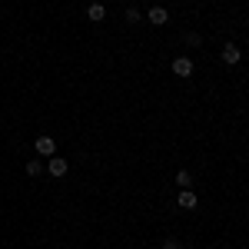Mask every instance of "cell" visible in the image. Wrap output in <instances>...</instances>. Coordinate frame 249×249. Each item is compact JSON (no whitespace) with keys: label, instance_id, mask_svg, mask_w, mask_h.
<instances>
[{"label":"cell","instance_id":"1","mask_svg":"<svg viewBox=\"0 0 249 249\" xmlns=\"http://www.w3.org/2000/svg\"><path fill=\"white\" fill-rule=\"evenodd\" d=\"M219 60H223L226 67H232V63H239V60H243V50H239L236 43H226V47L219 50Z\"/></svg>","mask_w":249,"mask_h":249},{"label":"cell","instance_id":"2","mask_svg":"<svg viewBox=\"0 0 249 249\" xmlns=\"http://www.w3.org/2000/svg\"><path fill=\"white\" fill-rule=\"evenodd\" d=\"M173 73H176L179 80L193 77V60L190 57H176V60H173Z\"/></svg>","mask_w":249,"mask_h":249},{"label":"cell","instance_id":"3","mask_svg":"<svg viewBox=\"0 0 249 249\" xmlns=\"http://www.w3.org/2000/svg\"><path fill=\"white\" fill-rule=\"evenodd\" d=\"M34 150H37L40 156H53V153H57V143H53V136H37Z\"/></svg>","mask_w":249,"mask_h":249},{"label":"cell","instance_id":"4","mask_svg":"<svg viewBox=\"0 0 249 249\" xmlns=\"http://www.w3.org/2000/svg\"><path fill=\"white\" fill-rule=\"evenodd\" d=\"M67 170H70V163L63 156H50V163H47V173L50 176H67Z\"/></svg>","mask_w":249,"mask_h":249},{"label":"cell","instance_id":"5","mask_svg":"<svg viewBox=\"0 0 249 249\" xmlns=\"http://www.w3.org/2000/svg\"><path fill=\"white\" fill-rule=\"evenodd\" d=\"M146 20H150L153 27H166V23H170V10H166V7H153Z\"/></svg>","mask_w":249,"mask_h":249},{"label":"cell","instance_id":"6","mask_svg":"<svg viewBox=\"0 0 249 249\" xmlns=\"http://www.w3.org/2000/svg\"><path fill=\"white\" fill-rule=\"evenodd\" d=\"M176 206H179V210H186V213L196 210V193H193V190H183L179 196H176Z\"/></svg>","mask_w":249,"mask_h":249},{"label":"cell","instance_id":"7","mask_svg":"<svg viewBox=\"0 0 249 249\" xmlns=\"http://www.w3.org/2000/svg\"><path fill=\"white\" fill-rule=\"evenodd\" d=\"M87 17H90V20H96V23H100V20L107 17V7H103V3H96V0H93V3L87 7Z\"/></svg>","mask_w":249,"mask_h":249},{"label":"cell","instance_id":"8","mask_svg":"<svg viewBox=\"0 0 249 249\" xmlns=\"http://www.w3.org/2000/svg\"><path fill=\"white\" fill-rule=\"evenodd\" d=\"M176 186H179V190H190V186H193L190 170H179V173H176Z\"/></svg>","mask_w":249,"mask_h":249},{"label":"cell","instance_id":"9","mask_svg":"<svg viewBox=\"0 0 249 249\" xmlns=\"http://www.w3.org/2000/svg\"><path fill=\"white\" fill-rule=\"evenodd\" d=\"M27 176H34V179L43 176V160H30V163H27Z\"/></svg>","mask_w":249,"mask_h":249},{"label":"cell","instance_id":"10","mask_svg":"<svg viewBox=\"0 0 249 249\" xmlns=\"http://www.w3.org/2000/svg\"><path fill=\"white\" fill-rule=\"evenodd\" d=\"M183 43H186V47H203V37H199V34H183Z\"/></svg>","mask_w":249,"mask_h":249},{"label":"cell","instance_id":"11","mask_svg":"<svg viewBox=\"0 0 249 249\" xmlns=\"http://www.w3.org/2000/svg\"><path fill=\"white\" fill-rule=\"evenodd\" d=\"M123 20H126V23H140V20H143V14H140L136 7H130V10L123 14Z\"/></svg>","mask_w":249,"mask_h":249},{"label":"cell","instance_id":"12","mask_svg":"<svg viewBox=\"0 0 249 249\" xmlns=\"http://www.w3.org/2000/svg\"><path fill=\"white\" fill-rule=\"evenodd\" d=\"M163 249H183V243H179L176 236H166V239H163Z\"/></svg>","mask_w":249,"mask_h":249},{"label":"cell","instance_id":"13","mask_svg":"<svg viewBox=\"0 0 249 249\" xmlns=\"http://www.w3.org/2000/svg\"><path fill=\"white\" fill-rule=\"evenodd\" d=\"M116 3H123V0H116Z\"/></svg>","mask_w":249,"mask_h":249}]
</instances>
